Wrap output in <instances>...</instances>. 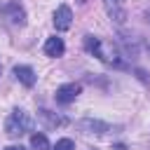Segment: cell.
I'll use <instances>...</instances> for the list:
<instances>
[{
    "label": "cell",
    "mask_w": 150,
    "mask_h": 150,
    "mask_svg": "<svg viewBox=\"0 0 150 150\" xmlns=\"http://www.w3.org/2000/svg\"><path fill=\"white\" fill-rule=\"evenodd\" d=\"M5 150H26V148H23V145H7Z\"/></svg>",
    "instance_id": "4fadbf2b"
},
{
    "label": "cell",
    "mask_w": 150,
    "mask_h": 150,
    "mask_svg": "<svg viewBox=\"0 0 150 150\" xmlns=\"http://www.w3.org/2000/svg\"><path fill=\"white\" fill-rule=\"evenodd\" d=\"M70 23H73V12H70V7H68V5L56 7V12H54V28H56V30H68Z\"/></svg>",
    "instance_id": "8992f818"
},
{
    "label": "cell",
    "mask_w": 150,
    "mask_h": 150,
    "mask_svg": "<svg viewBox=\"0 0 150 150\" xmlns=\"http://www.w3.org/2000/svg\"><path fill=\"white\" fill-rule=\"evenodd\" d=\"M103 7H105V14L115 23L122 26L127 21V5H124V0H103Z\"/></svg>",
    "instance_id": "5b68a950"
},
{
    "label": "cell",
    "mask_w": 150,
    "mask_h": 150,
    "mask_svg": "<svg viewBox=\"0 0 150 150\" xmlns=\"http://www.w3.org/2000/svg\"><path fill=\"white\" fill-rule=\"evenodd\" d=\"M38 117L45 122V127H49V129H59V127H66L68 124V120L63 117V115H59V112H52V110H47V108H40L38 110Z\"/></svg>",
    "instance_id": "52a82bcc"
},
{
    "label": "cell",
    "mask_w": 150,
    "mask_h": 150,
    "mask_svg": "<svg viewBox=\"0 0 150 150\" xmlns=\"http://www.w3.org/2000/svg\"><path fill=\"white\" fill-rule=\"evenodd\" d=\"M30 148L33 150H52L45 134H30Z\"/></svg>",
    "instance_id": "8fae6325"
},
{
    "label": "cell",
    "mask_w": 150,
    "mask_h": 150,
    "mask_svg": "<svg viewBox=\"0 0 150 150\" xmlns=\"http://www.w3.org/2000/svg\"><path fill=\"white\" fill-rule=\"evenodd\" d=\"M77 127L87 134H96V136H103V134H110L115 127H110L108 122H101V120H94V117H84L77 122Z\"/></svg>",
    "instance_id": "277c9868"
},
{
    "label": "cell",
    "mask_w": 150,
    "mask_h": 150,
    "mask_svg": "<svg viewBox=\"0 0 150 150\" xmlns=\"http://www.w3.org/2000/svg\"><path fill=\"white\" fill-rule=\"evenodd\" d=\"M2 19L12 26H23L26 23V9L19 2H7L2 7Z\"/></svg>",
    "instance_id": "7a4b0ae2"
},
{
    "label": "cell",
    "mask_w": 150,
    "mask_h": 150,
    "mask_svg": "<svg viewBox=\"0 0 150 150\" xmlns=\"http://www.w3.org/2000/svg\"><path fill=\"white\" fill-rule=\"evenodd\" d=\"M80 91H82V87H80L77 82H68V84H61L54 96H56V103L68 105V103H73V101L80 96Z\"/></svg>",
    "instance_id": "3957f363"
},
{
    "label": "cell",
    "mask_w": 150,
    "mask_h": 150,
    "mask_svg": "<svg viewBox=\"0 0 150 150\" xmlns=\"http://www.w3.org/2000/svg\"><path fill=\"white\" fill-rule=\"evenodd\" d=\"M14 75L23 87H33L35 80H38V75H35V70L30 66H14Z\"/></svg>",
    "instance_id": "9c48e42d"
},
{
    "label": "cell",
    "mask_w": 150,
    "mask_h": 150,
    "mask_svg": "<svg viewBox=\"0 0 150 150\" xmlns=\"http://www.w3.org/2000/svg\"><path fill=\"white\" fill-rule=\"evenodd\" d=\"M84 49H87L89 54H94L96 59L108 61V56H105V52H103V42H101L96 35H84Z\"/></svg>",
    "instance_id": "ba28073f"
},
{
    "label": "cell",
    "mask_w": 150,
    "mask_h": 150,
    "mask_svg": "<svg viewBox=\"0 0 150 150\" xmlns=\"http://www.w3.org/2000/svg\"><path fill=\"white\" fill-rule=\"evenodd\" d=\"M145 21H148V23H150V12H148V14H145Z\"/></svg>",
    "instance_id": "5bb4252c"
},
{
    "label": "cell",
    "mask_w": 150,
    "mask_h": 150,
    "mask_svg": "<svg viewBox=\"0 0 150 150\" xmlns=\"http://www.w3.org/2000/svg\"><path fill=\"white\" fill-rule=\"evenodd\" d=\"M66 52V45H63V40L61 38H47V42H45V54L47 56H61Z\"/></svg>",
    "instance_id": "30bf717a"
},
{
    "label": "cell",
    "mask_w": 150,
    "mask_h": 150,
    "mask_svg": "<svg viewBox=\"0 0 150 150\" xmlns=\"http://www.w3.org/2000/svg\"><path fill=\"white\" fill-rule=\"evenodd\" d=\"M30 129H33V120H30V115H28L26 110H21V108H14L12 115L5 120V134L12 136V138H19L21 134H26V131H30Z\"/></svg>",
    "instance_id": "6da1fadb"
},
{
    "label": "cell",
    "mask_w": 150,
    "mask_h": 150,
    "mask_svg": "<svg viewBox=\"0 0 150 150\" xmlns=\"http://www.w3.org/2000/svg\"><path fill=\"white\" fill-rule=\"evenodd\" d=\"M54 150H75V143L70 138H59L56 145H54Z\"/></svg>",
    "instance_id": "7c38bea8"
}]
</instances>
